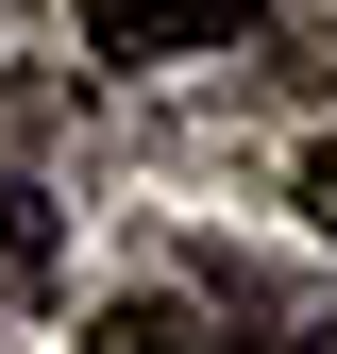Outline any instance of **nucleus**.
<instances>
[{"label": "nucleus", "instance_id": "20e7f679", "mask_svg": "<svg viewBox=\"0 0 337 354\" xmlns=\"http://www.w3.org/2000/svg\"><path fill=\"white\" fill-rule=\"evenodd\" d=\"M304 219L337 236V136H304Z\"/></svg>", "mask_w": 337, "mask_h": 354}, {"label": "nucleus", "instance_id": "f257e3e1", "mask_svg": "<svg viewBox=\"0 0 337 354\" xmlns=\"http://www.w3.org/2000/svg\"><path fill=\"white\" fill-rule=\"evenodd\" d=\"M220 34H253V0H84L102 68H168V51H220Z\"/></svg>", "mask_w": 337, "mask_h": 354}, {"label": "nucleus", "instance_id": "f03ea898", "mask_svg": "<svg viewBox=\"0 0 337 354\" xmlns=\"http://www.w3.org/2000/svg\"><path fill=\"white\" fill-rule=\"evenodd\" d=\"M51 270H68L51 186H34V169H0V304H51Z\"/></svg>", "mask_w": 337, "mask_h": 354}, {"label": "nucleus", "instance_id": "7ed1b4c3", "mask_svg": "<svg viewBox=\"0 0 337 354\" xmlns=\"http://www.w3.org/2000/svg\"><path fill=\"white\" fill-rule=\"evenodd\" d=\"M102 354H270V337H202V321H168V304H118Z\"/></svg>", "mask_w": 337, "mask_h": 354}]
</instances>
